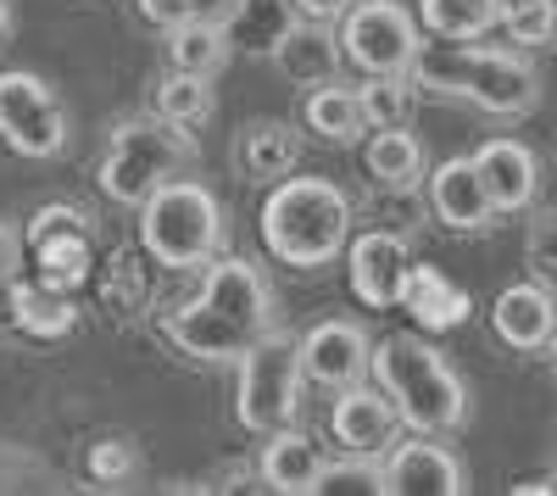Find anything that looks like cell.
Listing matches in <instances>:
<instances>
[{"instance_id":"cell-1","label":"cell","mask_w":557,"mask_h":496,"mask_svg":"<svg viewBox=\"0 0 557 496\" xmlns=\"http://www.w3.org/2000/svg\"><path fill=\"white\" fill-rule=\"evenodd\" d=\"M162 335L196 363H240L262 335H273V290L240 257L212 262L201 290L162 319Z\"/></svg>"},{"instance_id":"cell-2","label":"cell","mask_w":557,"mask_h":496,"mask_svg":"<svg viewBox=\"0 0 557 496\" xmlns=\"http://www.w3.org/2000/svg\"><path fill=\"white\" fill-rule=\"evenodd\" d=\"M351 196L318 173H285L262 201V246L290 268H323L351 246Z\"/></svg>"},{"instance_id":"cell-3","label":"cell","mask_w":557,"mask_h":496,"mask_svg":"<svg viewBox=\"0 0 557 496\" xmlns=\"http://www.w3.org/2000/svg\"><path fill=\"white\" fill-rule=\"evenodd\" d=\"M412 78L435 96H457L491 117H524L541 107L535 67L519 51H491L474 39H441L435 51H418Z\"/></svg>"},{"instance_id":"cell-4","label":"cell","mask_w":557,"mask_h":496,"mask_svg":"<svg viewBox=\"0 0 557 496\" xmlns=\"http://www.w3.org/2000/svg\"><path fill=\"white\" fill-rule=\"evenodd\" d=\"M368 374L380 380V390L391 396V408L401 413V424L418 430V435H451V430L469 424V385H462V374L430 340L385 335L374 346Z\"/></svg>"},{"instance_id":"cell-5","label":"cell","mask_w":557,"mask_h":496,"mask_svg":"<svg viewBox=\"0 0 557 496\" xmlns=\"http://www.w3.org/2000/svg\"><path fill=\"white\" fill-rule=\"evenodd\" d=\"M196 162V140L190 128L173 117H128L112 128L107 157H101V190L117 207H146L168 178H178V168Z\"/></svg>"},{"instance_id":"cell-6","label":"cell","mask_w":557,"mask_h":496,"mask_svg":"<svg viewBox=\"0 0 557 496\" xmlns=\"http://www.w3.org/2000/svg\"><path fill=\"white\" fill-rule=\"evenodd\" d=\"M139 246L162 268H201L223 246V207L196 178H168V185L139 207Z\"/></svg>"},{"instance_id":"cell-7","label":"cell","mask_w":557,"mask_h":496,"mask_svg":"<svg viewBox=\"0 0 557 496\" xmlns=\"http://www.w3.org/2000/svg\"><path fill=\"white\" fill-rule=\"evenodd\" d=\"M301 340H290L285 330L262 335L246 357H240V390H235V419L251 435H273L296 424L301 413Z\"/></svg>"},{"instance_id":"cell-8","label":"cell","mask_w":557,"mask_h":496,"mask_svg":"<svg viewBox=\"0 0 557 496\" xmlns=\"http://www.w3.org/2000/svg\"><path fill=\"white\" fill-rule=\"evenodd\" d=\"M341 51L362 73H412L424 39H418V17L396 0H357L341 17Z\"/></svg>"},{"instance_id":"cell-9","label":"cell","mask_w":557,"mask_h":496,"mask_svg":"<svg viewBox=\"0 0 557 496\" xmlns=\"http://www.w3.org/2000/svg\"><path fill=\"white\" fill-rule=\"evenodd\" d=\"M0 140L34 162L57 157L67 146V112L39 73H23V67L0 73Z\"/></svg>"},{"instance_id":"cell-10","label":"cell","mask_w":557,"mask_h":496,"mask_svg":"<svg viewBox=\"0 0 557 496\" xmlns=\"http://www.w3.org/2000/svg\"><path fill=\"white\" fill-rule=\"evenodd\" d=\"M346 274H351V296L374 312L401 307L407 274H412V251L396 230H362L346 246Z\"/></svg>"},{"instance_id":"cell-11","label":"cell","mask_w":557,"mask_h":496,"mask_svg":"<svg viewBox=\"0 0 557 496\" xmlns=\"http://www.w3.org/2000/svg\"><path fill=\"white\" fill-rule=\"evenodd\" d=\"M368 363H374V340L346 319H323L301 335V374L323 390H346L362 385Z\"/></svg>"},{"instance_id":"cell-12","label":"cell","mask_w":557,"mask_h":496,"mask_svg":"<svg viewBox=\"0 0 557 496\" xmlns=\"http://www.w3.org/2000/svg\"><path fill=\"white\" fill-rule=\"evenodd\" d=\"M430 212L457 235H480V230H491V223L502 218L474 157H446L430 173Z\"/></svg>"},{"instance_id":"cell-13","label":"cell","mask_w":557,"mask_h":496,"mask_svg":"<svg viewBox=\"0 0 557 496\" xmlns=\"http://www.w3.org/2000/svg\"><path fill=\"white\" fill-rule=\"evenodd\" d=\"M330 430H335V441H341V452L391 458V452H396V441H401V413L391 408V396H385V390L346 385V390L335 396Z\"/></svg>"},{"instance_id":"cell-14","label":"cell","mask_w":557,"mask_h":496,"mask_svg":"<svg viewBox=\"0 0 557 496\" xmlns=\"http://www.w3.org/2000/svg\"><path fill=\"white\" fill-rule=\"evenodd\" d=\"M491 330L513 351H546L557 340V290H546L541 280L507 285L491 307Z\"/></svg>"},{"instance_id":"cell-15","label":"cell","mask_w":557,"mask_h":496,"mask_svg":"<svg viewBox=\"0 0 557 496\" xmlns=\"http://www.w3.org/2000/svg\"><path fill=\"white\" fill-rule=\"evenodd\" d=\"M412 491L462 496L469 474L441 441H396V452L385 458V496H412Z\"/></svg>"},{"instance_id":"cell-16","label":"cell","mask_w":557,"mask_h":496,"mask_svg":"<svg viewBox=\"0 0 557 496\" xmlns=\"http://www.w3.org/2000/svg\"><path fill=\"white\" fill-rule=\"evenodd\" d=\"M474 162H480V173H485V185H491V201H496V212H524L530 201H535V185H541V162H535V151L524 146V140H485L480 151H474Z\"/></svg>"},{"instance_id":"cell-17","label":"cell","mask_w":557,"mask_h":496,"mask_svg":"<svg viewBox=\"0 0 557 496\" xmlns=\"http://www.w3.org/2000/svg\"><path fill=\"white\" fill-rule=\"evenodd\" d=\"M273 62H278V73H285L290 84H330L335 73H341V62H346V51H341V34H335V23H312V17H301L290 34H285V45L273 51Z\"/></svg>"},{"instance_id":"cell-18","label":"cell","mask_w":557,"mask_h":496,"mask_svg":"<svg viewBox=\"0 0 557 496\" xmlns=\"http://www.w3.org/2000/svg\"><path fill=\"white\" fill-rule=\"evenodd\" d=\"M318 474H323V452L318 441L296 424L273 430V441L262 446V485L278 491V496H312L318 491Z\"/></svg>"},{"instance_id":"cell-19","label":"cell","mask_w":557,"mask_h":496,"mask_svg":"<svg viewBox=\"0 0 557 496\" xmlns=\"http://www.w3.org/2000/svg\"><path fill=\"white\" fill-rule=\"evenodd\" d=\"M401 307L412 312V324L418 330H435V335H446V330H457V324H469V290L462 285H451L441 268H418L412 262V274H407V290H401Z\"/></svg>"},{"instance_id":"cell-20","label":"cell","mask_w":557,"mask_h":496,"mask_svg":"<svg viewBox=\"0 0 557 496\" xmlns=\"http://www.w3.org/2000/svg\"><path fill=\"white\" fill-rule=\"evenodd\" d=\"M301 157V134L285 123V117H251L246 134H240V168L257 185H278Z\"/></svg>"},{"instance_id":"cell-21","label":"cell","mask_w":557,"mask_h":496,"mask_svg":"<svg viewBox=\"0 0 557 496\" xmlns=\"http://www.w3.org/2000/svg\"><path fill=\"white\" fill-rule=\"evenodd\" d=\"M296 23H301L296 0H240L223 34H228V45H235V51H246V57H273Z\"/></svg>"},{"instance_id":"cell-22","label":"cell","mask_w":557,"mask_h":496,"mask_svg":"<svg viewBox=\"0 0 557 496\" xmlns=\"http://www.w3.org/2000/svg\"><path fill=\"white\" fill-rule=\"evenodd\" d=\"M34 280H39V285H51V290L78 296L89 280H96V251H89V230L39 240V246H34Z\"/></svg>"},{"instance_id":"cell-23","label":"cell","mask_w":557,"mask_h":496,"mask_svg":"<svg viewBox=\"0 0 557 496\" xmlns=\"http://www.w3.org/2000/svg\"><path fill=\"white\" fill-rule=\"evenodd\" d=\"M362 162H368V178L385 190H412L418 173H424V146L418 134H407L401 123L396 128H374V140L362 146Z\"/></svg>"},{"instance_id":"cell-24","label":"cell","mask_w":557,"mask_h":496,"mask_svg":"<svg viewBox=\"0 0 557 496\" xmlns=\"http://www.w3.org/2000/svg\"><path fill=\"white\" fill-rule=\"evenodd\" d=\"M301 117H307V128L318 134V140H330V146H357L362 128H368L357 89H346V84H335V78L312 89L307 107H301Z\"/></svg>"},{"instance_id":"cell-25","label":"cell","mask_w":557,"mask_h":496,"mask_svg":"<svg viewBox=\"0 0 557 496\" xmlns=\"http://www.w3.org/2000/svg\"><path fill=\"white\" fill-rule=\"evenodd\" d=\"M73 324H78V307H73V296L67 290H51V285H23L17 280V330L23 335H34V340H62V335H73Z\"/></svg>"},{"instance_id":"cell-26","label":"cell","mask_w":557,"mask_h":496,"mask_svg":"<svg viewBox=\"0 0 557 496\" xmlns=\"http://www.w3.org/2000/svg\"><path fill=\"white\" fill-rule=\"evenodd\" d=\"M496 23V0H418V28L435 39H480Z\"/></svg>"},{"instance_id":"cell-27","label":"cell","mask_w":557,"mask_h":496,"mask_svg":"<svg viewBox=\"0 0 557 496\" xmlns=\"http://www.w3.org/2000/svg\"><path fill=\"white\" fill-rule=\"evenodd\" d=\"M228 34L223 28H212V23H178V28H168V62L178 67V73H218L223 62H228Z\"/></svg>"},{"instance_id":"cell-28","label":"cell","mask_w":557,"mask_h":496,"mask_svg":"<svg viewBox=\"0 0 557 496\" xmlns=\"http://www.w3.org/2000/svg\"><path fill=\"white\" fill-rule=\"evenodd\" d=\"M157 112L162 117H173V123H201L207 112H212V84H207V73H168L162 84H157Z\"/></svg>"},{"instance_id":"cell-29","label":"cell","mask_w":557,"mask_h":496,"mask_svg":"<svg viewBox=\"0 0 557 496\" xmlns=\"http://www.w3.org/2000/svg\"><path fill=\"white\" fill-rule=\"evenodd\" d=\"M357 101H362L368 128H396V123H407V112H412L407 73H368V84L357 89Z\"/></svg>"},{"instance_id":"cell-30","label":"cell","mask_w":557,"mask_h":496,"mask_svg":"<svg viewBox=\"0 0 557 496\" xmlns=\"http://www.w3.org/2000/svg\"><path fill=\"white\" fill-rule=\"evenodd\" d=\"M101 301L112 312H134L146 301V274H139V257L134 251H112L101 262Z\"/></svg>"},{"instance_id":"cell-31","label":"cell","mask_w":557,"mask_h":496,"mask_svg":"<svg viewBox=\"0 0 557 496\" xmlns=\"http://www.w3.org/2000/svg\"><path fill=\"white\" fill-rule=\"evenodd\" d=\"M318 491H380V496H385V458L346 452L341 463H323ZM318 491H312V496H318Z\"/></svg>"},{"instance_id":"cell-32","label":"cell","mask_w":557,"mask_h":496,"mask_svg":"<svg viewBox=\"0 0 557 496\" xmlns=\"http://www.w3.org/2000/svg\"><path fill=\"white\" fill-rule=\"evenodd\" d=\"M524 262H530V280H541L546 290H557V207H546V212L530 223Z\"/></svg>"},{"instance_id":"cell-33","label":"cell","mask_w":557,"mask_h":496,"mask_svg":"<svg viewBox=\"0 0 557 496\" xmlns=\"http://www.w3.org/2000/svg\"><path fill=\"white\" fill-rule=\"evenodd\" d=\"M73 230H89V212L84 207H67V201H51L28 218V246L51 240V235H73Z\"/></svg>"},{"instance_id":"cell-34","label":"cell","mask_w":557,"mask_h":496,"mask_svg":"<svg viewBox=\"0 0 557 496\" xmlns=\"http://www.w3.org/2000/svg\"><path fill=\"white\" fill-rule=\"evenodd\" d=\"M134 469L139 458L128 441H96V452H89V480H101V485H123Z\"/></svg>"},{"instance_id":"cell-35","label":"cell","mask_w":557,"mask_h":496,"mask_svg":"<svg viewBox=\"0 0 557 496\" xmlns=\"http://www.w3.org/2000/svg\"><path fill=\"white\" fill-rule=\"evenodd\" d=\"M351 7H357V0H296V12L312 17V23H341Z\"/></svg>"},{"instance_id":"cell-36","label":"cell","mask_w":557,"mask_h":496,"mask_svg":"<svg viewBox=\"0 0 557 496\" xmlns=\"http://www.w3.org/2000/svg\"><path fill=\"white\" fill-rule=\"evenodd\" d=\"M0 280H17V235H12V223H0Z\"/></svg>"},{"instance_id":"cell-37","label":"cell","mask_w":557,"mask_h":496,"mask_svg":"<svg viewBox=\"0 0 557 496\" xmlns=\"http://www.w3.org/2000/svg\"><path fill=\"white\" fill-rule=\"evenodd\" d=\"M0 330H17V280H0Z\"/></svg>"},{"instance_id":"cell-38","label":"cell","mask_w":557,"mask_h":496,"mask_svg":"<svg viewBox=\"0 0 557 496\" xmlns=\"http://www.w3.org/2000/svg\"><path fill=\"white\" fill-rule=\"evenodd\" d=\"M7 34H12V7L0 0V39H7Z\"/></svg>"}]
</instances>
